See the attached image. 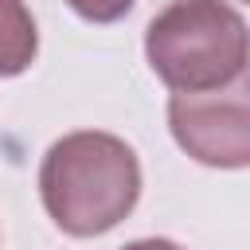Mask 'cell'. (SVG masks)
I'll list each match as a JSON object with an SVG mask.
<instances>
[{"instance_id": "6da1fadb", "label": "cell", "mask_w": 250, "mask_h": 250, "mask_svg": "<svg viewBox=\"0 0 250 250\" xmlns=\"http://www.w3.org/2000/svg\"><path fill=\"white\" fill-rule=\"evenodd\" d=\"M39 195L59 230L74 238L105 234L141 199V160L113 133H66L43 156Z\"/></svg>"}, {"instance_id": "7a4b0ae2", "label": "cell", "mask_w": 250, "mask_h": 250, "mask_svg": "<svg viewBox=\"0 0 250 250\" xmlns=\"http://www.w3.org/2000/svg\"><path fill=\"white\" fill-rule=\"evenodd\" d=\"M145 55L172 90L227 86L246 74V20L227 0H172L148 20Z\"/></svg>"}, {"instance_id": "3957f363", "label": "cell", "mask_w": 250, "mask_h": 250, "mask_svg": "<svg viewBox=\"0 0 250 250\" xmlns=\"http://www.w3.org/2000/svg\"><path fill=\"white\" fill-rule=\"evenodd\" d=\"M168 125L176 145L199 164L242 168L250 160L246 74L215 90H195V94L176 90L168 102Z\"/></svg>"}, {"instance_id": "277c9868", "label": "cell", "mask_w": 250, "mask_h": 250, "mask_svg": "<svg viewBox=\"0 0 250 250\" xmlns=\"http://www.w3.org/2000/svg\"><path fill=\"white\" fill-rule=\"evenodd\" d=\"M39 51V31L23 0H0V78L23 74Z\"/></svg>"}, {"instance_id": "5b68a950", "label": "cell", "mask_w": 250, "mask_h": 250, "mask_svg": "<svg viewBox=\"0 0 250 250\" xmlns=\"http://www.w3.org/2000/svg\"><path fill=\"white\" fill-rule=\"evenodd\" d=\"M82 20H90V23H113V20H121L137 0H66Z\"/></svg>"}, {"instance_id": "8992f818", "label": "cell", "mask_w": 250, "mask_h": 250, "mask_svg": "<svg viewBox=\"0 0 250 250\" xmlns=\"http://www.w3.org/2000/svg\"><path fill=\"white\" fill-rule=\"evenodd\" d=\"M121 250H184V246H176V242H168V238H141V242L121 246Z\"/></svg>"}]
</instances>
